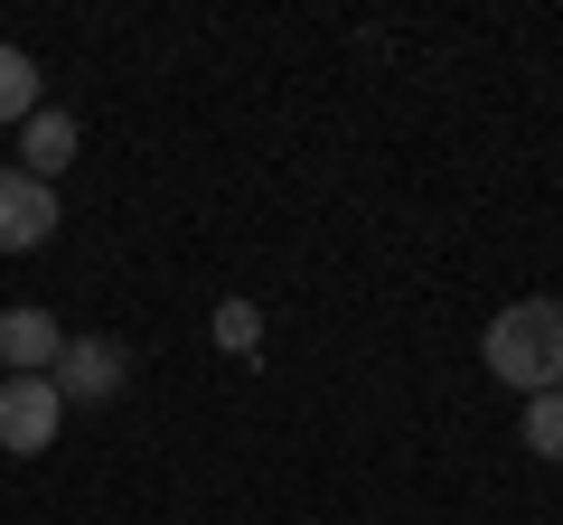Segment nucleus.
I'll list each match as a JSON object with an SVG mask.
<instances>
[{
    "label": "nucleus",
    "instance_id": "nucleus-1",
    "mask_svg": "<svg viewBox=\"0 0 563 525\" xmlns=\"http://www.w3.org/2000/svg\"><path fill=\"white\" fill-rule=\"evenodd\" d=\"M488 376L517 384V394H554L563 384V301H507L479 338Z\"/></svg>",
    "mask_w": 563,
    "mask_h": 525
},
{
    "label": "nucleus",
    "instance_id": "nucleus-2",
    "mask_svg": "<svg viewBox=\"0 0 563 525\" xmlns=\"http://www.w3.org/2000/svg\"><path fill=\"white\" fill-rule=\"evenodd\" d=\"M47 384H57V404H113L122 384H132V347L122 338H66Z\"/></svg>",
    "mask_w": 563,
    "mask_h": 525
},
{
    "label": "nucleus",
    "instance_id": "nucleus-3",
    "mask_svg": "<svg viewBox=\"0 0 563 525\" xmlns=\"http://www.w3.org/2000/svg\"><path fill=\"white\" fill-rule=\"evenodd\" d=\"M57 384L47 376H0V450H20V460H38V450H57Z\"/></svg>",
    "mask_w": 563,
    "mask_h": 525
},
{
    "label": "nucleus",
    "instance_id": "nucleus-4",
    "mask_svg": "<svg viewBox=\"0 0 563 525\" xmlns=\"http://www.w3.org/2000/svg\"><path fill=\"white\" fill-rule=\"evenodd\" d=\"M57 235V188H38L29 169H0V254H38Z\"/></svg>",
    "mask_w": 563,
    "mask_h": 525
},
{
    "label": "nucleus",
    "instance_id": "nucleus-5",
    "mask_svg": "<svg viewBox=\"0 0 563 525\" xmlns=\"http://www.w3.org/2000/svg\"><path fill=\"white\" fill-rule=\"evenodd\" d=\"M57 347H66V328L47 320V310H0V366H10V376H47V366H57Z\"/></svg>",
    "mask_w": 563,
    "mask_h": 525
},
{
    "label": "nucleus",
    "instance_id": "nucleus-6",
    "mask_svg": "<svg viewBox=\"0 0 563 525\" xmlns=\"http://www.w3.org/2000/svg\"><path fill=\"white\" fill-rule=\"evenodd\" d=\"M76 150H85V132H76V122H66V113H47V103H38V113H29L20 122V169H29V179H57V169L66 160H76Z\"/></svg>",
    "mask_w": 563,
    "mask_h": 525
},
{
    "label": "nucleus",
    "instance_id": "nucleus-7",
    "mask_svg": "<svg viewBox=\"0 0 563 525\" xmlns=\"http://www.w3.org/2000/svg\"><path fill=\"white\" fill-rule=\"evenodd\" d=\"M38 113V57L0 38V122H29Z\"/></svg>",
    "mask_w": 563,
    "mask_h": 525
},
{
    "label": "nucleus",
    "instance_id": "nucleus-8",
    "mask_svg": "<svg viewBox=\"0 0 563 525\" xmlns=\"http://www.w3.org/2000/svg\"><path fill=\"white\" fill-rule=\"evenodd\" d=\"M526 450L563 460V394H526Z\"/></svg>",
    "mask_w": 563,
    "mask_h": 525
},
{
    "label": "nucleus",
    "instance_id": "nucleus-9",
    "mask_svg": "<svg viewBox=\"0 0 563 525\" xmlns=\"http://www.w3.org/2000/svg\"><path fill=\"white\" fill-rule=\"evenodd\" d=\"M217 347L225 357H254L263 347V310L254 301H217Z\"/></svg>",
    "mask_w": 563,
    "mask_h": 525
},
{
    "label": "nucleus",
    "instance_id": "nucleus-10",
    "mask_svg": "<svg viewBox=\"0 0 563 525\" xmlns=\"http://www.w3.org/2000/svg\"><path fill=\"white\" fill-rule=\"evenodd\" d=\"M554 394H563V384H554Z\"/></svg>",
    "mask_w": 563,
    "mask_h": 525
}]
</instances>
